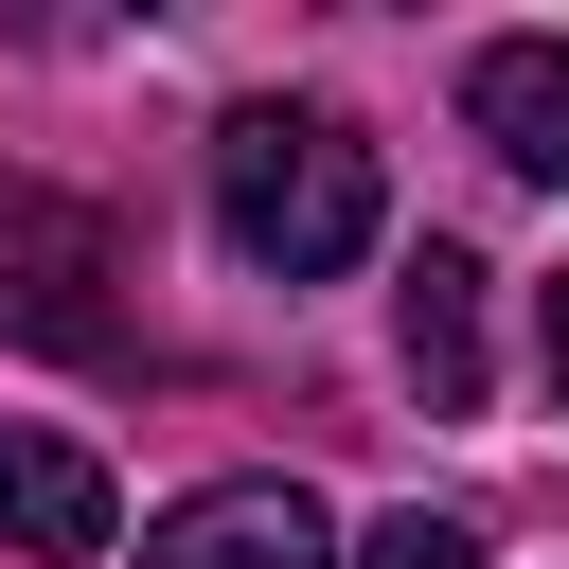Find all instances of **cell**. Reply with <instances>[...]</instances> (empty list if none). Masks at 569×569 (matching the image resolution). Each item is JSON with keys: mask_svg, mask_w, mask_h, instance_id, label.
<instances>
[{"mask_svg": "<svg viewBox=\"0 0 569 569\" xmlns=\"http://www.w3.org/2000/svg\"><path fill=\"white\" fill-rule=\"evenodd\" d=\"M391 338H409V391H427V409H480V267H462V249H409Z\"/></svg>", "mask_w": 569, "mask_h": 569, "instance_id": "cell-6", "label": "cell"}, {"mask_svg": "<svg viewBox=\"0 0 569 569\" xmlns=\"http://www.w3.org/2000/svg\"><path fill=\"white\" fill-rule=\"evenodd\" d=\"M338 569H480V533H462V516H373Z\"/></svg>", "mask_w": 569, "mask_h": 569, "instance_id": "cell-7", "label": "cell"}, {"mask_svg": "<svg viewBox=\"0 0 569 569\" xmlns=\"http://www.w3.org/2000/svg\"><path fill=\"white\" fill-rule=\"evenodd\" d=\"M107 284H124L107 213H71L53 178H0V320L53 356H107Z\"/></svg>", "mask_w": 569, "mask_h": 569, "instance_id": "cell-2", "label": "cell"}, {"mask_svg": "<svg viewBox=\"0 0 569 569\" xmlns=\"http://www.w3.org/2000/svg\"><path fill=\"white\" fill-rule=\"evenodd\" d=\"M462 124L516 160V178H569V36H498L462 71Z\"/></svg>", "mask_w": 569, "mask_h": 569, "instance_id": "cell-5", "label": "cell"}, {"mask_svg": "<svg viewBox=\"0 0 569 569\" xmlns=\"http://www.w3.org/2000/svg\"><path fill=\"white\" fill-rule=\"evenodd\" d=\"M107 516L124 498H107V462L71 427H0V551H53L71 569V551H107Z\"/></svg>", "mask_w": 569, "mask_h": 569, "instance_id": "cell-4", "label": "cell"}, {"mask_svg": "<svg viewBox=\"0 0 569 569\" xmlns=\"http://www.w3.org/2000/svg\"><path fill=\"white\" fill-rule=\"evenodd\" d=\"M551 409H569V267H551Z\"/></svg>", "mask_w": 569, "mask_h": 569, "instance_id": "cell-8", "label": "cell"}, {"mask_svg": "<svg viewBox=\"0 0 569 569\" xmlns=\"http://www.w3.org/2000/svg\"><path fill=\"white\" fill-rule=\"evenodd\" d=\"M142 569H338V516L302 480H196L142 516Z\"/></svg>", "mask_w": 569, "mask_h": 569, "instance_id": "cell-3", "label": "cell"}, {"mask_svg": "<svg viewBox=\"0 0 569 569\" xmlns=\"http://www.w3.org/2000/svg\"><path fill=\"white\" fill-rule=\"evenodd\" d=\"M213 213L267 284H338L373 249V142L338 107H231L213 124Z\"/></svg>", "mask_w": 569, "mask_h": 569, "instance_id": "cell-1", "label": "cell"}]
</instances>
